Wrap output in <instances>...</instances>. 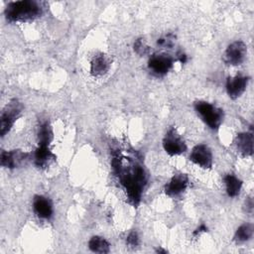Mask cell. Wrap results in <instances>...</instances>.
Segmentation results:
<instances>
[{
  "label": "cell",
  "instance_id": "obj_1",
  "mask_svg": "<svg viewBox=\"0 0 254 254\" xmlns=\"http://www.w3.org/2000/svg\"><path fill=\"white\" fill-rule=\"evenodd\" d=\"M120 178V182L125 190L128 201L133 206H138L143 189L147 183V175L144 168L140 165H134L131 169H120L117 174Z\"/></svg>",
  "mask_w": 254,
  "mask_h": 254
},
{
  "label": "cell",
  "instance_id": "obj_2",
  "mask_svg": "<svg viewBox=\"0 0 254 254\" xmlns=\"http://www.w3.org/2000/svg\"><path fill=\"white\" fill-rule=\"evenodd\" d=\"M42 13L38 2L21 0L8 3L5 8V17L9 22H26L34 20Z\"/></svg>",
  "mask_w": 254,
  "mask_h": 254
},
{
  "label": "cell",
  "instance_id": "obj_3",
  "mask_svg": "<svg viewBox=\"0 0 254 254\" xmlns=\"http://www.w3.org/2000/svg\"><path fill=\"white\" fill-rule=\"evenodd\" d=\"M194 109L201 120L211 129L216 130L219 128L223 121V110L215 105L199 100L194 103Z\"/></svg>",
  "mask_w": 254,
  "mask_h": 254
},
{
  "label": "cell",
  "instance_id": "obj_4",
  "mask_svg": "<svg viewBox=\"0 0 254 254\" xmlns=\"http://www.w3.org/2000/svg\"><path fill=\"white\" fill-rule=\"evenodd\" d=\"M22 112L21 103L14 99L10 101L5 108L3 109L0 117V134L1 136H5L14 125L17 118L20 116Z\"/></svg>",
  "mask_w": 254,
  "mask_h": 254
},
{
  "label": "cell",
  "instance_id": "obj_5",
  "mask_svg": "<svg viewBox=\"0 0 254 254\" xmlns=\"http://www.w3.org/2000/svg\"><path fill=\"white\" fill-rule=\"evenodd\" d=\"M163 148L168 155L178 156L186 152L187 145L181 135L172 128L166 133L163 139Z\"/></svg>",
  "mask_w": 254,
  "mask_h": 254
},
{
  "label": "cell",
  "instance_id": "obj_6",
  "mask_svg": "<svg viewBox=\"0 0 254 254\" xmlns=\"http://www.w3.org/2000/svg\"><path fill=\"white\" fill-rule=\"evenodd\" d=\"M246 55L247 46L242 41H235L226 48L223 54V60L227 64L239 65L244 62Z\"/></svg>",
  "mask_w": 254,
  "mask_h": 254
},
{
  "label": "cell",
  "instance_id": "obj_7",
  "mask_svg": "<svg viewBox=\"0 0 254 254\" xmlns=\"http://www.w3.org/2000/svg\"><path fill=\"white\" fill-rule=\"evenodd\" d=\"M173 59L166 54L153 55L148 62V68L157 76L167 74L173 67Z\"/></svg>",
  "mask_w": 254,
  "mask_h": 254
},
{
  "label": "cell",
  "instance_id": "obj_8",
  "mask_svg": "<svg viewBox=\"0 0 254 254\" xmlns=\"http://www.w3.org/2000/svg\"><path fill=\"white\" fill-rule=\"evenodd\" d=\"M190 160L202 169H210L212 167L211 150L205 144H198L192 148Z\"/></svg>",
  "mask_w": 254,
  "mask_h": 254
},
{
  "label": "cell",
  "instance_id": "obj_9",
  "mask_svg": "<svg viewBox=\"0 0 254 254\" xmlns=\"http://www.w3.org/2000/svg\"><path fill=\"white\" fill-rule=\"evenodd\" d=\"M189 186V178L185 174L174 175L171 180L165 185V193L170 197L181 195Z\"/></svg>",
  "mask_w": 254,
  "mask_h": 254
},
{
  "label": "cell",
  "instance_id": "obj_10",
  "mask_svg": "<svg viewBox=\"0 0 254 254\" xmlns=\"http://www.w3.org/2000/svg\"><path fill=\"white\" fill-rule=\"evenodd\" d=\"M29 159V154L25 153L21 150H13V151H3L0 157L1 166L8 169L17 168Z\"/></svg>",
  "mask_w": 254,
  "mask_h": 254
},
{
  "label": "cell",
  "instance_id": "obj_11",
  "mask_svg": "<svg viewBox=\"0 0 254 254\" xmlns=\"http://www.w3.org/2000/svg\"><path fill=\"white\" fill-rule=\"evenodd\" d=\"M248 84V77L237 74L235 76H229L226 80V91L230 98L236 99L240 97L246 90Z\"/></svg>",
  "mask_w": 254,
  "mask_h": 254
},
{
  "label": "cell",
  "instance_id": "obj_12",
  "mask_svg": "<svg viewBox=\"0 0 254 254\" xmlns=\"http://www.w3.org/2000/svg\"><path fill=\"white\" fill-rule=\"evenodd\" d=\"M33 208L37 216L43 219H50L54 213L52 201L44 195H36L34 197Z\"/></svg>",
  "mask_w": 254,
  "mask_h": 254
},
{
  "label": "cell",
  "instance_id": "obj_13",
  "mask_svg": "<svg viewBox=\"0 0 254 254\" xmlns=\"http://www.w3.org/2000/svg\"><path fill=\"white\" fill-rule=\"evenodd\" d=\"M236 150L243 157H249L253 154V134L252 132L238 133L234 140Z\"/></svg>",
  "mask_w": 254,
  "mask_h": 254
},
{
  "label": "cell",
  "instance_id": "obj_14",
  "mask_svg": "<svg viewBox=\"0 0 254 254\" xmlns=\"http://www.w3.org/2000/svg\"><path fill=\"white\" fill-rule=\"evenodd\" d=\"M56 156L50 150L49 145L39 144L34 153V163L36 167L40 169H46L52 162H54Z\"/></svg>",
  "mask_w": 254,
  "mask_h": 254
},
{
  "label": "cell",
  "instance_id": "obj_15",
  "mask_svg": "<svg viewBox=\"0 0 254 254\" xmlns=\"http://www.w3.org/2000/svg\"><path fill=\"white\" fill-rule=\"evenodd\" d=\"M109 60L103 54L94 56L90 63V72L94 76H100L107 72L109 68Z\"/></svg>",
  "mask_w": 254,
  "mask_h": 254
},
{
  "label": "cell",
  "instance_id": "obj_16",
  "mask_svg": "<svg viewBox=\"0 0 254 254\" xmlns=\"http://www.w3.org/2000/svg\"><path fill=\"white\" fill-rule=\"evenodd\" d=\"M225 188H226V192L228 196L234 197L237 196L241 190L242 188V182L234 175H226L223 179Z\"/></svg>",
  "mask_w": 254,
  "mask_h": 254
},
{
  "label": "cell",
  "instance_id": "obj_17",
  "mask_svg": "<svg viewBox=\"0 0 254 254\" xmlns=\"http://www.w3.org/2000/svg\"><path fill=\"white\" fill-rule=\"evenodd\" d=\"M88 248L95 253H108L110 251L109 242L101 236H92L88 241Z\"/></svg>",
  "mask_w": 254,
  "mask_h": 254
},
{
  "label": "cell",
  "instance_id": "obj_18",
  "mask_svg": "<svg viewBox=\"0 0 254 254\" xmlns=\"http://www.w3.org/2000/svg\"><path fill=\"white\" fill-rule=\"evenodd\" d=\"M253 232H254V227L253 224L251 223H244L242 225H240L235 234H234V241H236L237 243H243L246 242L248 240H250L253 236Z\"/></svg>",
  "mask_w": 254,
  "mask_h": 254
},
{
  "label": "cell",
  "instance_id": "obj_19",
  "mask_svg": "<svg viewBox=\"0 0 254 254\" xmlns=\"http://www.w3.org/2000/svg\"><path fill=\"white\" fill-rule=\"evenodd\" d=\"M39 144L50 145L53 139V131L49 122H44L39 128Z\"/></svg>",
  "mask_w": 254,
  "mask_h": 254
},
{
  "label": "cell",
  "instance_id": "obj_20",
  "mask_svg": "<svg viewBox=\"0 0 254 254\" xmlns=\"http://www.w3.org/2000/svg\"><path fill=\"white\" fill-rule=\"evenodd\" d=\"M134 50L139 55H145L148 52L149 48H148V46L145 44V42L142 39H139L134 44Z\"/></svg>",
  "mask_w": 254,
  "mask_h": 254
},
{
  "label": "cell",
  "instance_id": "obj_21",
  "mask_svg": "<svg viewBox=\"0 0 254 254\" xmlns=\"http://www.w3.org/2000/svg\"><path fill=\"white\" fill-rule=\"evenodd\" d=\"M126 242H127L128 245H130V246H132V247L138 246L140 241H139V236H138L137 232H136V231H131V232L128 234L127 238H126Z\"/></svg>",
  "mask_w": 254,
  "mask_h": 254
},
{
  "label": "cell",
  "instance_id": "obj_22",
  "mask_svg": "<svg viewBox=\"0 0 254 254\" xmlns=\"http://www.w3.org/2000/svg\"><path fill=\"white\" fill-rule=\"evenodd\" d=\"M172 41H173V39H171L169 36H167V37H163V38L158 39L157 44L159 46H171L172 45Z\"/></svg>",
  "mask_w": 254,
  "mask_h": 254
},
{
  "label": "cell",
  "instance_id": "obj_23",
  "mask_svg": "<svg viewBox=\"0 0 254 254\" xmlns=\"http://www.w3.org/2000/svg\"><path fill=\"white\" fill-rule=\"evenodd\" d=\"M205 231H207V227H206V225L205 224H200L194 231H193V236H197V235H199L200 233H202V232H205Z\"/></svg>",
  "mask_w": 254,
  "mask_h": 254
},
{
  "label": "cell",
  "instance_id": "obj_24",
  "mask_svg": "<svg viewBox=\"0 0 254 254\" xmlns=\"http://www.w3.org/2000/svg\"><path fill=\"white\" fill-rule=\"evenodd\" d=\"M252 210H253V200H252V198H249L246 201V211L252 212Z\"/></svg>",
  "mask_w": 254,
  "mask_h": 254
},
{
  "label": "cell",
  "instance_id": "obj_25",
  "mask_svg": "<svg viewBox=\"0 0 254 254\" xmlns=\"http://www.w3.org/2000/svg\"><path fill=\"white\" fill-rule=\"evenodd\" d=\"M179 61H180L182 64L186 63V62H187V56H186L185 54H180V55H179Z\"/></svg>",
  "mask_w": 254,
  "mask_h": 254
}]
</instances>
